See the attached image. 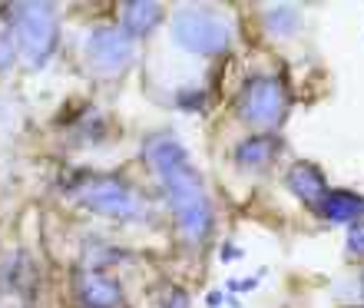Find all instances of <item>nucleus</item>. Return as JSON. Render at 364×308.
Here are the masks:
<instances>
[{"mask_svg": "<svg viewBox=\"0 0 364 308\" xmlns=\"http://www.w3.org/2000/svg\"><path fill=\"white\" fill-rule=\"evenodd\" d=\"M265 27H269L272 37H291L298 27H301V10L298 7H272L265 14Z\"/></svg>", "mask_w": 364, "mask_h": 308, "instance_id": "obj_13", "label": "nucleus"}, {"mask_svg": "<svg viewBox=\"0 0 364 308\" xmlns=\"http://www.w3.org/2000/svg\"><path fill=\"white\" fill-rule=\"evenodd\" d=\"M166 10L159 4H149V0H133V4H123V14H119V23H123V33L129 40H139L146 33H153L159 23H163Z\"/></svg>", "mask_w": 364, "mask_h": 308, "instance_id": "obj_10", "label": "nucleus"}, {"mask_svg": "<svg viewBox=\"0 0 364 308\" xmlns=\"http://www.w3.org/2000/svg\"><path fill=\"white\" fill-rule=\"evenodd\" d=\"M146 163L163 183V193L169 199L179 232L192 245L205 242L212 232V199L202 173L192 166L189 153H186V146L169 133H156L146 139Z\"/></svg>", "mask_w": 364, "mask_h": 308, "instance_id": "obj_1", "label": "nucleus"}, {"mask_svg": "<svg viewBox=\"0 0 364 308\" xmlns=\"http://www.w3.org/2000/svg\"><path fill=\"white\" fill-rule=\"evenodd\" d=\"M318 212H321L328 222H335V225H348V222L355 225L364 216V199L358 193H351V189H328V196L321 199Z\"/></svg>", "mask_w": 364, "mask_h": 308, "instance_id": "obj_11", "label": "nucleus"}, {"mask_svg": "<svg viewBox=\"0 0 364 308\" xmlns=\"http://www.w3.org/2000/svg\"><path fill=\"white\" fill-rule=\"evenodd\" d=\"M14 60H17V43H14V33L0 30V73L14 67Z\"/></svg>", "mask_w": 364, "mask_h": 308, "instance_id": "obj_14", "label": "nucleus"}, {"mask_svg": "<svg viewBox=\"0 0 364 308\" xmlns=\"http://www.w3.org/2000/svg\"><path fill=\"white\" fill-rule=\"evenodd\" d=\"M133 57H136V47H133V40L126 37L123 30L100 27V30L90 33L87 60H90V67H93L96 73H103V77H116V73L129 70Z\"/></svg>", "mask_w": 364, "mask_h": 308, "instance_id": "obj_7", "label": "nucleus"}, {"mask_svg": "<svg viewBox=\"0 0 364 308\" xmlns=\"http://www.w3.org/2000/svg\"><path fill=\"white\" fill-rule=\"evenodd\" d=\"M37 305V265L23 249L10 252L0 262V308Z\"/></svg>", "mask_w": 364, "mask_h": 308, "instance_id": "obj_6", "label": "nucleus"}, {"mask_svg": "<svg viewBox=\"0 0 364 308\" xmlns=\"http://www.w3.org/2000/svg\"><path fill=\"white\" fill-rule=\"evenodd\" d=\"M173 40H176V47H182L186 53L219 57V53L229 50L232 30H229V23H225L219 14H212V10L186 7L173 17Z\"/></svg>", "mask_w": 364, "mask_h": 308, "instance_id": "obj_4", "label": "nucleus"}, {"mask_svg": "<svg viewBox=\"0 0 364 308\" xmlns=\"http://www.w3.org/2000/svg\"><path fill=\"white\" fill-rule=\"evenodd\" d=\"M361 299H364V272H361Z\"/></svg>", "mask_w": 364, "mask_h": 308, "instance_id": "obj_19", "label": "nucleus"}, {"mask_svg": "<svg viewBox=\"0 0 364 308\" xmlns=\"http://www.w3.org/2000/svg\"><path fill=\"white\" fill-rule=\"evenodd\" d=\"M70 196L83 209L116 222H139L146 216L143 196L129 179L116 173H77L70 183Z\"/></svg>", "mask_w": 364, "mask_h": 308, "instance_id": "obj_2", "label": "nucleus"}, {"mask_svg": "<svg viewBox=\"0 0 364 308\" xmlns=\"http://www.w3.org/2000/svg\"><path fill=\"white\" fill-rule=\"evenodd\" d=\"M163 308H189V295H186L182 289H176L173 295L166 299V305H163Z\"/></svg>", "mask_w": 364, "mask_h": 308, "instance_id": "obj_16", "label": "nucleus"}, {"mask_svg": "<svg viewBox=\"0 0 364 308\" xmlns=\"http://www.w3.org/2000/svg\"><path fill=\"white\" fill-rule=\"evenodd\" d=\"M288 93L278 77H249L239 93V116L255 129H275L285 120Z\"/></svg>", "mask_w": 364, "mask_h": 308, "instance_id": "obj_5", "label": "nucleus"}, {"mask_svg": "<svg viewBox=\"0 0 364 308\" xmlns=\"http://www.w3.org/2000/svg\"><path fill=\"white\" fill-rule=\"evenodd\" d=\"M348 249H351V255H364V219L355 222L348 232Z\"/></svg>", "mask_w": 364, "mask_h": 308, "instance_id": "obj_15", "label": "nucleus"}, {"mask_svg": "<svg viewBox=\"0 0 364 308\" xmlns=\"http://www.w3.org/2000/svg\"><path fill=\"white\" fill-rule=\"evenodd\" d=\"M278 149L282 146H278L275 136H249V139H242L235 146V163L242 169H265V166H272Z\"/></svg>", "mask_w": 364, "mask_h": 308, "instance_id": "obj_12", "label": "nucleus"}, {"mask_svg": "<svg viewBox=\"0 0 364 308\" xmlns=\"http://www.w3.org/2000/svg\"><path fill=\"white\" fill-rule=\"evenodd\" d=\"M14 43L30 67H43L60 43V14L53 4H14L10 7Z\"/></svg>", "mask_w": 364, "mask_h": 308, "instance_id": "obj_3", "label": "nucleus"}, {"mask_svg": "<svg viewBox=\"0 0 364 308\" xmlns=\"http://www.w3.org/2000/svg\"><path fill=\"white\" fill-rule=\"evenodd\" d=\"M239 255H242L239 249H225V252H222V259H225V262H229V259H239Z\"/></svg>", "mask_w": 364, "mask_h": 308, "instance_id": "obj_17", "label": "nucleus"}, {"mask_svg": "<svg viewBox=\"0 0 364 308\" xmlns=\"http://www.w3.org/2000/svg\"><path fill=\"white\" fill-rule=\"evenodd\" d=\"M285 183H288V189L301 199V203H308V206H321V199L328 196V183H325V173L318 169L315 163H295L291 169H288V176H285Z\"/></svg>", "mask_w": 364, "mask_h": 308, "instance_id": "obj_9", "label": "nucleus"}, {"mask_svg": "<svg viewBox=\"0 0 364 308\" xmlns=\"http://www.w3.org/2000/svg\"><path fill=\"white\" fill-rule=\"evenodd\" d=\"M209 305H212V308L222 305V292H212V295H209Z\"/></svg>", "mask_w": 364, "mask_h": 308, "instance_id": "obj_18", "label": "nucleus"}, {"mask_svg": "<svg viewBox=\"0 0 364 308\" xmlns=\"http://www.w3.org/2000/svg\"><path fill=\"white\" fill-rule=\"evenodd\" d=\"M77 295L83 302V308H116L123 302V285L106 269H80Z\"/></svg>", "mask_w": 364, "mask_h": 308, "instance_id": "obj_8", "label": "nucleus"}]
</instances>
